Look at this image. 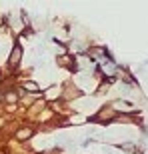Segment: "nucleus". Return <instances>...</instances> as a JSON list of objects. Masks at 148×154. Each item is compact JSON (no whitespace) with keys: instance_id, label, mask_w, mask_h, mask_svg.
Masks as SVG:
<instances>
[{"instance_id":"nucleus-1","label":"nucleus","mask_w":148,"mask_h":154,"mask_svg":"<svg viewBox=\"0 0 148 154\" xmlns=\"http://www.w3.org/2000/svg\"><path fill=\"white\" fill-rule=\"evenodd\" d=\"M20 58H22V48H20V44H16L14 50H12V54H10V60H8V62H10L12 66H18Z\"/></svg>"},{"instance_id":"nucleus-2","label":"nucleus","mask_w":148,"mask_h":154,"mask_svg":"<svg viewBox=\"0 0 148 154\" xmlns=\"http://www.w3.org/2000/svg\"><path fill=\"white\" fill-rule=\"evenodd\" d=\"M32 134H34V130H32V128H22V130H18L16 138H18V140H24V138H30Z\"/></svg>"},{"instance_id":"nucleus-3","label":"nucleus","mask_w":148,"mask_h":154,"mask_svg":"<svg viewBox=\"0 0 148 154\" xmlns=\"http://www.w3.org/2000/svg\"><path fill=\"white\" fill-rule=\"evenodd\" d=\"M24 88H26V90H30V92H38L40 90L38 84H36V82H30V80H26V82H24Z\"/></svg>"}]
</instances>
